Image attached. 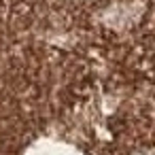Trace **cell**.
Returning <instances> with one entry per match:
<instances>
[{
	"label": "cell",
	"mask_w": 155,
	"mask_h": 155,
	"mask_svg": "<svg viewBox=\"0 0 155 155\" xmlns=\"http://www.w3.org/2000/svg\"><path fill=\"white\" fill-rule=\"evenodd\" d=\"M26 155H83V153L74 144L64 142L60 138H41L28 147Z\"/></svg>",
	"instance_id": "obj_1"
},
{
	"label": "cell",
	"mask_w": 155,
	"mask_h": 155,
	"mask_svg": "<svg viewBox=\"0 0 155 155\" xmlns=\"http://www.w3.org/2000/svg\"><path fill=\"white\" fill-rule=\"evenodd\" d=\"M85 2H89V0H85Z\"/></svg>",
	"instance_id": "obj_2"
}]
</instances>
